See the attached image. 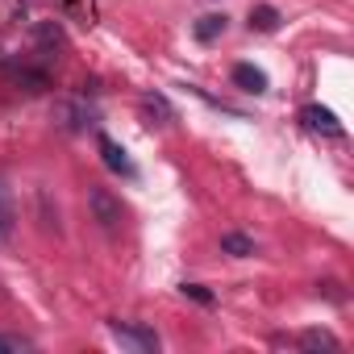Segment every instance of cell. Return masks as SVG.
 <instances>
[{"label":"cell","mask_w":354,"mask_h":354,"mask_svg":"<svg viewBox=\"0 0 354 354\" xmlns=\"http://www.w3.org/2000/svg\"><path fill=\"white\" fill-rule=\"evenodd\" d=\"M88 209H92V217H96V225L104 234H121V225H125L121 196H113L109 188H88Z\"/></svg>","instance_id":"obj_1"},{"label":"cell","mask_w":354,"mask_h":354,"mask_svg":"<svg viewBox=\"0 0 354 354\" xmlns=\"http://www.w3.org/2000/svg\"><path fill=\"white\" fill-rule=\"evenodd\" d=\"M300 121H304V129L308 133H321V138H346V125L333 117V109H325V104H304L300 109Z\"/></svg>","instance_id":"obj_2"},{"label":"cell","mask_w":354,"mask_h":354,"mask_svg":"<svg viewBox=\"0 0 354 354\" xmlns=\"http://www.w3.org/2000/svg\"><path fill=\"white\" fill-rule=\"evenodd\" d=\"M109 333H113L121 346L138 350V354L158 350V333H154V329H146V325H121V321H109Z\"/></svg>","instance_id":"obj_3"},{"label":"cell","mask_w":354,"mask_h":354,"mask_svg":"<svg viewBox=\"0 0 354 354\" xmlns=\"http://www.w3.org/2000/svg\"><path fill=\"white\" fill-rule=\"evenodd\" d=\"M96 146H100V158H104V167H109V171H117V175H125V180H133V162H129V154H125L109 133H100V142H96Z\"/></svg>","instance_id":"obj_4"},{"label":"cell","mask_w":354,"mask_h":354,"mask_svg":"<svg viewBox=\"0 0 354 354\" xmlns=\"http://www.w3.org/2000/svg\"><path fill=\"white\" fill-rule=\"evenodd\" d=\"M234 88H242V92H267V71H259L254 63H238L234 67Z\"/></svg>","instance_id":"obj_5"},{"label":"cell","mask_w":354,"mask_h":354,"mask_svg":"<svg viewBox=\"0 0 354 354\" xmlns=\"http://www.w3.org/2000/svg\"><path fill=\"white\" fill-rule=\"evenodd\" d=\"M296 346H300V350H329V354L342 350V342H337L333 333H325V329H304V333L296 337Z\"/></svg>","instance_id":"obj_6"},{"label":"cell","mask_w":354,"mask_h":354,"mask_svg":"<svg viewBox=\"0 0 354 354\" xmlns=\"http://www.w3.org/2000/svg\"><path fill=\"white\" fill-rule=\"evenodd\" d=\"M88 117H92V109L80 104V100H63V104H59V121H63V129H84Z\"/></svg>","instance_id":"obj_7"},{"label":"cell","mask_w":354,"mask_h":354,"mask_svg":"<svg viewBox=\"0 0 354 354\" xmlns=\"http://www.w3.org/2000/svg\"><path fill=\"white\" fill-rule=\"evenodd\" d=\"M142 109H146V117H158V125H171V121H175V109H171L167 96H158V92H146V96H142Z\"/></svg>","instance_id":"obj_8"},{"label":"cell","mask_w":354,"mask_h":354,"mask_svg":"<svg viewBox=\"0 0 354 354\" xmlns=\"http://www.w3.org/2000/svg\"><path fill=\"white\" fill-rule=\"evenodd\" d=\"M13 238V196L5 188V180H0V242Z\"/></svg>","instance_id":"obj_9"},{"label":"cell","mask_w":354,"mask_h":354,"mask_svg":"<svg viewBox=\"0 0 354 354\" xmlns=\"http://www.w3.org/2000/svg\"><path fill=\"white\" fill-rule=\"evenodd\" d=\"M221 250L234 254V259H250V254H254V242H250L246 234H225V238H221Z\"/></svg>","instance_id":"obj_10"},{"label":"cell","mask_w":354,"mask_h":354,"mask_svg":"<svg viewBox=\"0 0 354 354\" xmlns=\"http://www.w3.org/2000/svg\"><path fill=\"white\" fill-rule=\"evenodd\" d=\"M217 34H225V17H221V13H209V17L196 21V38H201V42H213Z\"/></svg>","instance_id":"obj_11"},{"label":"cell","mask_w":354,"mask_h":354,"mask_svg":"<svg viewBox=\"0 0 354 354\" xmlns=\"http://www.w3.org/2000/svg\"><path fill=\"white\" fill-rule=\"evenodd\" d=\"M250 26H254V30H263V34H271V30L279 26V13H275L271 5H259V9L250 13Z\"/></svg>","instance_id":"obj_12"},{"label":"cell","mask_w":354,"mask_h":354,"mask_svg":"<svg viewBox=\"0 0 354 354\" xmlns=\"http://www.w3.org/2000/svg\"><path fill=\"white\" fill-rule=\"evenodd\" d=\"M21 350H30V342H26V337H13V333H0V354H21Z\"/></svg>","instance_id":"obj_13"},{"label":"cell","mask_w":354,"mask_h":354,"mask_svg":"<svg viewBox=\"0 0 354 354\" xmlns=\"http://www.w3.org/2000/svg\"><path fill=\"white\" fill-rule=\"evenodd\" d=\"M180 292H184V296H192V300H201V304H213V292H205L201 283H184Z\"/></svg>","instance_id":"obj_14"}]
</instances>
